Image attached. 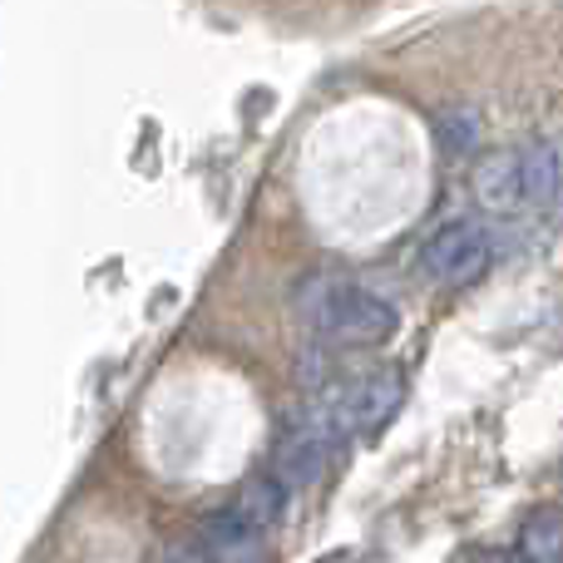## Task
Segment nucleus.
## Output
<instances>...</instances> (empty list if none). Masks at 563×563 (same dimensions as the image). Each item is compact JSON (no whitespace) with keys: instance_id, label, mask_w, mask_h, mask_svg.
I'll return each mask as SVG.
<instances>
[{"instance_id":"obj_9","label":"nucleus","mask_w":563,"mask_h":563,"mask_svg":"<svg viewBox=\"0 0 563 563\" xmlns=\"http://www.w3.org/2000/svg\"><path fill=\"white\" fill-rule=\"evenodd\" d=\"M479 134H485V124H479V114L470 104H455V109H440L435 114V139L440 148H445L450 158L470 154V148H479Z\"/></svg>"},{"instance_id":"obj_8","label":"nucleus","mask_w":563,"mask_h":563,"mask_svg":"<svg viewBox=\"0 0 563 563\" xmlns=\"http://www.w3.org/2000/svg\"><path fill=\"white\" fill-rule=\"evenodd\" d=\"M519 559H529V563H559L563 559V515L554 505L529 515L525 534H519Z\"/></svg>"},{"instance_id":"obj_4","label":"nucleus","mask_w":563,"mask_h":563,"mask_svg":"<svg viewBox=\"0 0 563 563\" xmlns=\"http://www.w3.org/2000/svg\"><path fill=\"white\" fill-rule=\"evenodd\" d=\"M341 410H346V430L376 435V430L400 410V376H390V371H371V376L341 386Z\"/></svg>"},{"instance_id":"obj_1","label":"nucleus","mask_w":563,"mask_h":563,"mask_svg":"<svg viewBox=\"0 0 563 563\" xmlns=\"http://www.w3.org/2000/svg\"><path fill=\"white\" fill-rule=\"evenodd\" d=\"M291 307L321 341H336V346H376L396 331V307L386 297L336 273L301 277L297 291H291Z\"/></svg>"},{"instance_id":"obj_7","label":"nucleus","mask_w":563,"mask_h":563,"mask_svg":"<svg viewBox=\"0 0 563 563\" xmlns=\"http://www.w3.org/2000/svg\"><path fill=\"white\" fill-rule=\"evenodd\" d=\"M282 505H287V489L277 485L273 475H257V479H247L243 489H238V499H233V515L243 519L247 529H273L277 519H282Z\"/></svg>"},{"instance_id":"obj_3","label":"nucleus","mask_w":563,"mask_h":563,"mask_svg":"<svg viewBox=\"0 0 563 563\" xmlns=\"http://www.w3.org/2000/svg\"><path fill=\"white\" fill-rule=\"evenodd\" d=\"M331 440H336V430H331L327 420L311 410V416L301 420V426L277 445V455H273V479H277L282 489H287V495H297V489L317 485V475L327 470Z\"/></svg>"},{"instance_id":"obj_2","label":"nucleus","mask_w":563,"mask_h":563,"mask_svg":"<svg viewBox=\"0 0 563 563\" xmlns=\"http://www.w3.org/2000/svg\"><path fill=\"white\" fill-rule=\"evenodd\" d=\"M489 233L479 223H470V218H460V223H445L435 238L426 243V253H420V263H426L430 282H440V287H470V282L485 277L489 267Z\"/></svg>"},{"instance_id":"obj_6","label":"nucleus","mask_w":563,"mask_h":563,"mask_svg":"<svg viewBox=\"0 0 563 563\" xmlns=\"http://www.w3.org/2000/svg\"><path fill=\"white\" fill-rule=\"evenodd\" d=\"M519 188H525V208H554L559 198V148L534 144L519 154Z\"/></svg>"},{"instance_id":"obj_5","label":"nucleus","mask_w":563,"mask_h":563,"mask_svg":"<svg viewBox=\"0 0 563 563\" xmlns=\"http://www.w3.org/2000/svg\"><path fill=\"white\" fill-rule=\"evenodd\" d=\"M470 194H475V203L495 218L519 213V208H525V188H519V154L515 148L489 154L485 164L475 168V178H470Z\"/></svg>"}]
</instances>
